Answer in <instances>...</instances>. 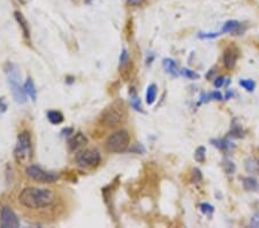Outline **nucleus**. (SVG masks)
Returning a JSON list of instances; mask_svg holds the SVG:
<instances>
[{
    "label": "nucleus",
    "mask_w": 259,
    "mask_h": 228,
    "mask_svg": "<svg viewBox=\"0 0 259 228\" xmlns=\"http://www.w3.org/2000/svg\"><path fill=\"white\" fill-rule=\"evenodd\" d=\"M88 142L86 137L83 134H76L72 140L69 141V147L70 150H78L79 147H82L84 144Z\"/></svg>",
    "instance_id": "10"
},
{
    "label": "nucleus",
    "mask_w": 259,
    "mask_h": 228,
    "mask_svg": "<svg viewBox=\"0 0 259 228\" xmlns=\"http://www.w3.org/2000/svg\"><path fill=\"white\" fill-rule=\"evenodd\" d=\"M4 111H6V104L4 103V101L0 98V112H4Z\"/></svg>",
    "instance_id": "28"
},
{
    "label": "nucleus",
    "mask_w": 259,
    "mask_h": 228,
    "mask_svg": "<svg viewBox=\"0 0 259 228\" xmlns=\"http://www.w3.org/2000/svg\"><path fill=\"white\" fill-rule=\"evenodd\" d=\"M181 74L183 76H185V78H188V79H190V80H195V79H199V75H198L197 73H195L193 72V70H190V69H183L181 72Z\"/></svg>",
    "instance_id": "21"
},
{
    "label": "nucleus",
    "mask_w": 259,
    "mask_h": 228,
    "mask_svg": "<svg viewBox=\"0 0 259 228\" xmlns=\"http://www.w3.org/2000/svg\"><path fill=\"white\" fill-rule=\"evenodd\" d=\"M218 35H219V34H210V35L204 34V35H199V37H200V38H214V37L218 36Z\"/></svg>",
    "instance_id": "27"
},
{
    "label": "nucleus",
    "mask_w": 259,
    "mask_h": 228,
    "mask_svg": "<svg viewBox=\"0 0 259 228\" xmlns=\"http://www.w3.org/2000/svg\"><path fill=\"white\" fill-rule=\"evenodd\" d=\"M227 164H228V167L225 166V169L227 173H234L235 171V165L233 164V162H226Z\"/></svg>",
    "instance_id": "25"
},
{
    "label": "nucleus",
    "mask_w": 259,
    "mask_h": 228,
    "mask_svg": "<svg viewBox=\"0 0 259 228\" xmlns=\"http://www.w3.org/2000/svg\"><path fill=\"white\" fill-rule=\"evenodd\" d=\"M129 144H130L129 133H128L127 130L121 129L115 131V133L108 136L106 143H105V146H106V150L108 152L121 153L124 152V151L129 147Z\"/></svg>",
    "instance_id": "5"
},
{
    "label": "nucleus",
    "mask_w": 259,
    "mask_h": 228,
    "mask_svg": "<svg viewBox=\"0 0 259 228\" xmlns=\"http://www.w3.org/2000/svg\"><path fill=\"white\" fill-rule=\"evenodd\" d=\"M258 166H259V162H258Z\"/></svg>",
    "instance_id": "29"
},
{
    "label": "nucleus",
    "mask_w": 259,
    "mask_h": 228,
    "mask_svg": "<svg viewBox=\"0 0 259 228\" xmlns=\"http://www.w3.org/2000/svg\"><path fill=\"white\" fill-rule=\"evenodd\" d=\"M193 172H194V180H195V182H199V181H201V174H200L199 169L195 168Z\"/></svg>",
    "instance_id": "24"
},
{
    "label": "nucleus",
    "mask_w": 259,
    "mask_h": 228,
    "mask_svg": "<svg viewBox=\"0 0 259 228\" xmlns=\"http://www.w3.org/2000/svg\"><path fill=\"white\" fill-rule=\"evenodd\" d=\"M239 25L241 24H239V21H235V20L228 21L223 24L221 31L222 33H235V31L239 28Z\"/></svg>",
    "instance_id": "16"
},
{
    "label": "nucleus",
    "mask_w": 259,
    "mask_h": 228,
    "mask_svg": "<svg viewBox=\"0 0 259 228\" xmlns=\"http://www.w3.org/2000/svg\"><path fill=\"white\" fill-rule=\"evenodd\" d=\"M243 187L245 190H256L258 188V182L257 180L254 178H245L243 181Z\"/></svg>",
    "instance_id": "17"
},
{
    "label": "nucleus",
    "mask_w": 259,
    "mask_h": 228,
    "mask_svg": "<svg viewBox=\"0 0 259 228\" xmlns=\"http://www.w3.org/2000/svg\"><path fill=\"white\" fill-rule=\"evenodd\" d=\"M239 85L242 88H244L247 91H254L256 88V83L252 80H241L239 81Z\"/></svg>",
    "instance_id": "19"
},
{
    "label": "nucleus",
    "mask_w": 259,
    "mask_h": 228,
    "mask_svg": "<svg viewBox=\"0 0 259 228\" xmlns=\"http://www.w3.org/2000/svg\"><path fill=\"white\" fill-rule=\"evenodd\" d=\"M19 202L22 207L31 210L45 208L54 204L56 194L50 189L27 187L19 195Z\"/></svg>",
    "instance_id": "1"
},
{
    "label": "nucleus",
    "mask_w": 259,
    "mask_h": 228,
    "mask_svg": "<svg viewBox=\"0 0 259 228\" xmlns=\"http://www.w3.org/2000/svg\"><path fill=\"white\" fill-rule=\"evenodd\" d=\"M20 226V220L12 208L7 207L1 208L0 213V227L1 228H18Z\"/></svg>",
    "instance_id": "8"
},
{
    "label": "nucleus",
    "mask_w": 259,
    "mask_h": 228,
    "mask_svg": "<svg viewBox=\"0 0 259 228\" xmlns=\"http://www.w3.org/2000/svg\"><path fill=\"white\" fill-rule=\"evenodd\" d=\"M144 1H145V0H127L128 5L134 6V7H136V6H140Z\"/></svg>",
    "instance_id": "23"
},
{
    "label": "nucleus",
    "mask_w": 259,
    "mask_h": 228,
    "mask_svg": "<svg viewBox=\"0 0 259 228\" xmlns=\"http://www.w3.org/2000/svg\"><path fill=\"white\" fill-rule=\"evenodd\" d=\"M157 97V86L156 84H151L148 86V90H146V103L149 105H152L156 101Z\"/></svg>",
    "instance_id": "15"
},
{
    "label": "nucleus",
    "mask_w": 259,
    "mask_h": 228,
    "mask_svg": "<svg viewBox=\"0 0 259 228\" xmlns=\"http://www.w3.org/2000/svg\"><path fill=\"white\" fill-rule=\"evenodd\" d=\"M6 75H7L9 88H11L12 95L15 102L19 103V104H23L27 101V94H25L24 88L21 86L20 70L14 63H7V66H6Z\"/></svg>",
    "instance_id": "2"
},
{
    "label": "nucleus",
    "mask_w": 259,
    "mask_h": 228,
    "mask_svg": "<svg viewBox=\"0 0 259 228\" xmlns=\"http://www.w3.org/2000/svg\"><path fill=\"white\" fill-rule=\"evenodd\" d=\"M200 208H201V212H203V213H206V214H211L214 211V207H212V205H210L207 203L201 204Z\"/></svg>",
    "instance_id": "22"
},
{
    "label": "nucleus",
    "mask_w": 259,
    "mask_h": 228,
    "mask_svg": "<svg viewBox=\"0 0 259 228\" xmlns=\"http://www.w3.org/2000/svg\"><path fill=\"white\" fill-rule=\"evenodd\" d=\"M15 159L19 164H25L30 162L33 157V144H31V137L28 131H23L19 135L17 146L14 150Z\"/></svg>",
    "instance_id": "4"
},
{
    "label": "nucleus",
    "mask_w": 259,
    "mask_h": 228,
    "mask_svg": "<svg viewBox=\"0 0 259 228\" xmlns=\"http://www.w3.org/2000/svg\"><path fill=\"white\" fill-rule=\"evenodd\" d=\"M164 67H165L166 72L171 74V75H173V76H177L178 75L177 63L173 62L172 59H165L164 60Z\"/></svg>",
    "instance_id": "14"
},
{
    "label": "nucleus",
    "mask_w": 259,
    "mask_h": 228,
    "mask_svg": "<svg viewBox=\"0 0 259 228\" xmlns=\"http://www.w3.org/2000/svg\"><path fill=\"white\" fill-rule=\"evenodd\" d=\"M126 110L122 103H114L113 105H111L106 111L103 113L101 117V123L104 126L115 128L120 126L121 124L124 123L126 120Z\"/></svg>",
    "instance_id": "3"
},
{
    "label": "nucleus",
    "mask_w": 259,
    "mask_h": 228,
    "mask_svg": "<svg viewBox=\"0 0 259 228\" xmlns=\"http://www.w3.org/2000/svg\"><path fill=\"white\" fill-rule=\"evenodd\" d=\"M24 91L27 96L31 98V101H36V96H37V91H36V88H35V84L33 82V80L31 79H28L27 82L24 83Z\"/></svg>",
    "instance_id": "11"
},
{
    "label": "nucleus",
    "mask_w": 259,
    "mask_h": 228,
    "mask_svg": "<svg viewBox=\"0 0 259 228\" xmlns=\"http://www.w3.org/2000/svg\"><path fill=\"white\" fill-rule=\"evenodd\" d=\"M88 1H90V0H88Z\"/></svg>",
    "instance_id": "30"
},
{
    "label": "nucleus",
    "mask_w": 259,
    "mask_h": 228,
    "mask_svg": "<svg viewBox=\"0 0 259 228\" xmlns=\"http://www.w3.org/2000/svg\"><path fill=\"white\" fill-rule=\"evenodd\" d=\"M27 175L34 181L40 184H53L58 180V175L54 173L46 172L38 166H29L27 168Z\"/></svg>",
    "instance_id": "7"
},
{
    "label": "nucleus",
    "mask_w": 259,
    "mask_h": 228,
    "mask_svg": "<svg viewBox=\"0 0 259 228\" xmlns=\"http://www.w3.org/2000/svg\"><path fill=\"white\" fill-rule=\"evenodd\" d=\"M47 119H49L51 124H59L63 121V115L59 111H50L47 113Z\"/></svg>",
    "instance_id": "12"
},
{
    "label": "nucleus",
    "mask_w": 259,
    "mask_h": 228,
    "mask_svg": "<svg viewBox=\"0 0 259 228\" xmlns=\"http://www.w3.org/2000/svg\"><path fill=\"white\" fill-rule=\"evenodd\" d=\"M15 18H17L18 22L22 27V30H23L25 37H28V38L30 37V31H29L28 23H27V21H25V19L23 18V15H22L20 12H15Z\"/></svg>",
    "instance_id": "13"
},
{
    "label": "nucleus",
    "mask_w": 259,
    "mask_h": 228,
    "mask_svg": "<svg viewBox=\"0 0 259 228\" xmlns=\"http://www.w3.org/2000/svg\"><path fill=\"white\" fill-rule=\"evenodd\" d=\"M100 160V153L96 149H85L76 153V163H78L79 166L84 167V168H91V167L98 166Z\"/></svg>",
    "instance_id": "6"
},
{
    "label": "nucleus",
    "mask_w": 259,
    "mask_h": 228,
    "mask_svg": "<svg viewBox=\"0 0 259 228\" xmlns=\"http://www.w3.org/2000/svg\"><path fill=\"white\" fill-rule=\"evenodd\" d=\"M223 82H225V79L218 78L216 81H214V85H216V88H220V86L223 85Z\"/></svg>",
    "instance_id": "26"
},
{
    "label": "nucleus",
    "mask_w": 259,
    "mask_h": 228,
    "mask_svg": "<svg viewBox=\"0 0 259 228\" xmlns=\"http://www.w3.org/2000/svg\"><path fill=\"white\" fill-rule=\"evenodd\" d=\"M205 151L206 149L204 146L197 147V150L195 151V159H196L198 163H203L204 160H205Z\"/></svg>",
    "instance_id": "18"
},
{
    "label": "nucleus",
    "mask_w": 259,
    "mask_h": 228,
    "mask_svg": "<svg viewBox=\"0 0 259 228\" xmlns=\"http://www.w3.org/2000/svg\"><path fill=\"white\" fill-rule=\"evenodd\" d=\"M239 51L235 49V47H228L226 49L225 52H223V63H225V67L227 69H233L236 65V60H238L239 57Z\"/></svg>",
    "instance_id": "9"
},
{
    "label": "nucleus",
    "mask_w": 259,
    "mask_h": 228,
    "mask_svg": "<svg viewBox=\"0 0 259 228\" xmlns=\"http://www.w3.org/2000/svg\"><path fill=\"white\" fill-rule=\"evenodd\" d=\"M129 54H128L127 50H123L122 52H121V56H120V67H124L127 66L128 63H129Z\"/></svg>",
    "instance_id": "20"
}]
</instances>
